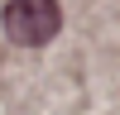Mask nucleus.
<instances>
[{"label":"nucleus","mask_w":120,"mask_h":115,"mask_svg":"<svg viewBox=\"0 0 120 115\" xmlns=\"http://www.w3.org/2000/svg\"><path fill=\"white\" fill-rule=\"evenodd\" d=\"M0 24H5L10 43L43 48L48 38H58V29H63V10H58V0H5Z\"/></svg>","instance_id":"obj_1"}]
</instances>
